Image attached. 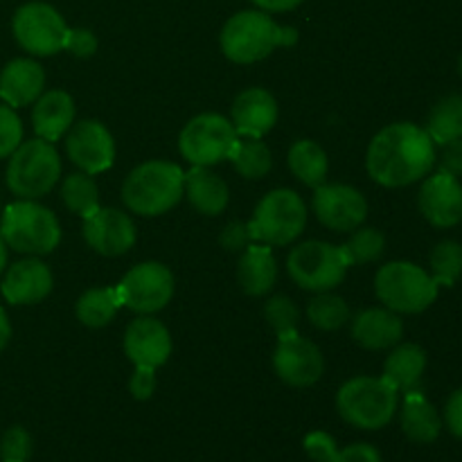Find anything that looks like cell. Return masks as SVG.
Listing matches in <instances>:
<instances>
[{"label":"cell","mask_w":462,"mask_h":462,"mask_svg":"<svg viewBox=\"0 0 462 462\" xmlns=\"http://www.w3.org/2000/svg\"><path fill=\"white\" fill-rule=\"evenodd\" d=\"M436 165V144L427 131L411 122H395L370 140L365 167L374 183L406 188L418 183Z\"/></svg>","instance_id":"obj_1"},{"label":"cell","mask_w":462,"mask_h":462,"mask_svg":"<svg viewBox=\"0 0 462 462\" xmlns=\"http://www.w3.org/2000/svg\"><path fill=\"white\" fill-rule=\"evenodd\" d=\"M219 43L230 61L255 63L269 57L275 48L296 45L298 30L289 25H278L266 12L246 9L226 21Z\"/></svg>","instance_id":"obj_2"},{"label":"cell","mask_w":462,"mask_h":462,"mask_svg":"<svg viewBox=\"0 0 462 462\" xmlns=\"http://www.w3.org/2000/svg\"><path fill=\"white\" fill-rule=\"evenodd\" d=\"M183 180L185 171L176 162H143L122 183V201L140 217L165 215L183 199Z\"/></svg>","instance_id":"obj_3"},{"label":"cell","mask_w":462,"mask_h":462,"mask_svg":"<svg viewBox=\"0 0 462 462\" xmlns=\"http://www.w3.org/2000/svg\"><path fill=\"white\" fill-rule=\"evenodd\" d=\"M0 237L23 255H48L61 242V226L54 212L36 201L9 203L0 219Z\"/></svg>","instance_id":"obj_4"},{"label":"cell","mask_w":462,"mask_h":462,"mask_svg":"<svg viewBox=\"0 0 462 462\" xmlns=\"http://www.w3.org/2000/svg\"><path fill=\"white\" fill-rule=\"evenodd\" d=\"M397 391L383 377H355L337 395L338 415L364 431H379L397 413Z\"/></svg>","instance_id":"obj_5"},{"label":"cell","mask_w":462,"mask_h":462,"mask_svg":"<svg viewBox=\"0 0 462 462\" xmlns=\"http://www.w3.org/2000/svg\"><path fill=\"white\" fill-rule=\"evenodd\" d=\"M438 284L413 262H391L374 278V293L395 314H422L436 302Z\"/></svg>","instance_id":"obj_6"},{"label":"cell","mask_w":462,"mask_h":462,"mask_svg":"<svg viewBox=\"0 0 462 462\" xmlns=\"http://www.w3.org/2000/svg\"><path fill=\"white\" fill-rule=\"evenodd\" d=\"M307 226V208L298 192L289 188L273 189L257 203L248 221L251 242L266 246H287L296 242Z\"/></svg>","instance_id":"obj_7"},{"label":"cell","mask_w":462,"mask_h":462,"mask_svg":"<svg viewBox=\"0 0 462 462\" xmlns=\"http://www.w3.org/2000/svg\"><path fill=\"white\" fill-rule=\"evenodd\" d=\"M59 176H61V158L48 140H27L9 156L7 188L18 199L34 201L45 197L57 185Z\"/></svg>","instance_id":"obj_8"},{"label":"cell","mask_w":462,"mask_h":462,"mask_svg":"<svg viewBox=\"0 0 462 462\" xmlns=\"http://www.w3.org/2000/svg\"><path fill=\"white\" fill-rule=\"evenodd\" d=\"M239 134L233 122L219 113H201L183 126L179 149L183 158L199 167H215L228 161L237 144Z\"/></svg>","instance_id":"obj_9"},{"label":"cell","mask_w":462,"mask_h":462,"mask_svg":"<svg viewBox=\"0 0 462 462\" xmlns=\"http://www.w3.org/2000/svg\"><path fill=\"white\" fill-rule=\"evenodd\" d=\"M347 269L341 248L319 239L298 244L287 257L289 275L305 291H332L343 282Z\"/></svg>","instance_id":"obj_10"},{"label":"cell","mask_w":462,"mask_h":462,"mask_svg":"<svg viewBox=\"0 0 462 462\" xmlns=\"http://www.w3.org/2000/svg\"><path fill=\"white\" fill-rule=\"evenodd\" d=\"M14 36L25 52L34 57H52L66 50L68 30L61 14L48 3H27L16 9L12 21Z\"/></svg>","instance_id":"obj_11"},{"label":"cell","mask_w":462,"mask_h":462,"mask_svg":"<svg viewBox=\"0 0 462 462\" xmlns=\"http://www.w3.org/2000/svg\"><path fill=\"white\" fill-rule=\"evenodd\" d=\"M174 287V275L165 264L143 262L134 266L116 289L122 305L140 316H152L170 305Z\"/></svg>","instance_id":"obj_12"},{"label":"cell","mask_w":462,"mask_h":462,"mask_svg":"<svg viewBox=\"0 0 462 462\" xmlns=\"http://www.w3.org/2000/svg\"><path fill=\"white\" fill-rule=\"evenodd\" d=\"M278 347L273 352L275 374L293 388H310L323 377V352L310 338L298 332L278 337Z\"/></svg>","instance_id":"obj_13"},{"label":"cell","mask_w":462,"mask_h":462,"mask_svg":"<svg viewBox=\"0 0 462 462\" xmlns=\"http://www.w3.org/2000/svg\"><path fill=\"white\" fill-rule=\"evenodd\" d=\"M311 206L320 224L334 233H352L368 217V201L364 194L352 185L343 183L319 185L314 189Z\"/></svg>","instance_id":"obj_14"},{"label":"cell","mask_w":462,"mask_h":462,"mask_svg":"<svg viewBox=\"0 0 462 462\" xmlns=\"http://www.w3.org/2000/svg\"><path fill=\"white\" fill-rule=\"evenodd\" d=\"M66 153L86 174H102L116 161V143L97 120H81L68 129Z\"/></svg>","instance_id":"obj_15"},{"label":"cell","mask_w":462,"mask_h":462,"mask_svg":"<svg viewBox=\"0 0 462 462\" xmlns=\"http://www.w3.org/2000/svg\"><path fill=\"white\" fill-rule=\"evenodd\" d=\"M84 239L95 253L104 257L125 255L135 244V224L126 212L99 206L84 217Z\"/></svg>","instance_id":"obj_16"},{"label":"cell","mask_w":462,"mask_h":462,"mask_svg":"<svg viewBox=\"0 0 462 462\" xmlns=\"http://www.w3.org/2000/svg\"><path fill=\"white\" fill-rule=\"evenodd\" d=\"M420 212L436 228H454L462 221V185L456 176L438 170L422 183Z\"/></svg>","instance_id":"obj_17"},{"label":"cell","mask_w":462,"mask_h":462,"mask_svg":"<svg viewBox=\"0 0 462 462\" xmlns=\"http://www.w3.org/2000/svg\"><path fill=\"white\" fill-rule=\"evenodd\" d=\"M125 355L134 365L161 368L171 356V337L161 320L140 316L125 332Z\"/></svg>","instance_id":"obj_18"},{"label":"cell","mask_w":462,"mask_h":462,"mask_svg":"<svg viewBox=\"0 0 462 462\" xmlns=\"http://www.w3.org/2000/svg\"><path fill=\"white\" fill-rule=\"evenodd\" d=\"M0 291L9 305H36L52 291V273L41 260L27 257L9 266Z\"/></svg>","instance_id":"obj_19"},{"label":"cell","mask_w":462,"mask_h":462,"mask_svg":"<svg viewBox=\"0 0 462 462\" xmlns=\"http://www.w3.org/2000/svg\"><path fill=\"white\" fill-rule=\"evenodd\" d=\"M278 102L264 88H246L235 97L230 120L235 131L248 138H264L278 122Z\"/></svg>","instance_id":"obj_20"},{"label":"cell","mask_w":462,"mask_h":462,"mask_svg":"<svg viewBox=\"0 0 462 462\" xmlns=\"http://www.w3.org/2000/svg\"><path fill=\"white\" fill-rule=\"evenodd\" d=\"M43 88L45 70L34 59H14L0 72V99L12 108L36 102Z\"/></svg>","instance_id":"obj_21"},{"label":"cell","mask_w":462,"mask_h":462,"mask_svg":"<svg viewBox=\"0 0 462 462\" xmlns=\"http://www.w3.org/2000/svg\"><path fill=\"white\" fill-rule=\"evenodd\" d=\"M404 337V323L388 307L364 310L352 320V338L365 350H388Z\"/></svg>","instance_id":"obj_22"},{"label":"cell","mask_w":462,"mask_h":462,"mask_svg":"<svg viewBox=\"0 0 462 462\" xmlns=\"http://www.w3.org/2000/svg\"><path fill=\"white\" fill-rule=\"evenodd\" d=\"M75 125V99L66 90H48L34 102L32 126L39 138L54 143L68 134Z\"/></svg>","instance_id":"obj_23"},{"label":"cell","mask_w":462,"mask_h":462,"mask_svg":"<svg viewBox=\"0 0 462 462\" xmlns=\"http://www.w3.org/2000/svg\"><path fill=\"white\" fill-rule=\"evenodd\" d=\"M183 197H188L189 206L206 217H217L228 208L230 192L221 176H217L210 167L192 165L185 171Z\"/></svg>","instance_id":"obj_24"},{"label":"cell","mask_w":462,"mask_h":462,"mask_svg":"<svg viewBox=\"0 0 462 462\" xmlns=\"http://www.w3.org/2000/svg\"><path fill=\"white\" fill-rule=\"evenodd\" d=\"M239 287L246 296H266L278 282V262L266 244H253L242 251L237 264Z\"/></svg>","instance_id":"obj_25"},{"label":"cell","mask_w":462,"mask_h":462,"mask_svg":"<svg viewBox=\"0 0 462 462\" xmlns=\"http://www.w3.org/2000/svg\"><path fill=\"white\" fill-rule=\"evenodd\" d=\"M402 431L411 442L418 445H431L438 440L442 431V418L438 415L436 406L413 388L406 393L404 406H402Z\"/></svg>","instance_id":"obj_26"},{"label":"cell","mask_w":462,"mask_h":462,"mask_svg":"<svg viewBox=\"0 0 462 462\" xmlns=\"http://www.w3.org/2000/svg\"><path fill=\"white\" fill-rule=\"evenodd\" d=\"M424 370H427V352L415 343H402V346L397 343V347L383 364L382 377L397 393H409L418 386Z\"/></svg>","instance_id":"obj_27"},{"label":"cell","mask_w":462,"mask_h":462,"mask_svg":"<svg viewBox=\"0 0 462 462\" xmlns=\"http://www.w3.org/2000/svg\"><path fill=\"white\" fill-rule=\"evenodd\" d=\"M289 170L307 188H319L328 179V153L314 140H296L289 149Z\"/></svg>","instance_id":"obj_28"},{"label":"cell","mask_w":462,"mask_h":462,"mask_svg":"<svg viewBox=\"0 0 462 462\" xmlns=\"http://www.w3.org/2000/svg\"><path fill=\"white\" fill-rule=\"evenodd\" d=\"M120 307L122 302L116 287H99L88 289L86 293H81L79 300H77L75 305V314L81 325L97 329L111 323Z\"/></svg>","instance_id":"obj_29"},{"label":"cell","mask_w":462,"mask_h":462,"mask_svg":"<svg viewBox=\"0 0 462 462\" xmlns=\"http://www.w3.org/2000/svg\"><path fill=\"white\" fill-rule=\"evenodd\" d=\"M424 131L433 140V144H440V147L451 140L462 138V93L442 97L429 113Z\"/></svg>","instance_id":"obj_30"},{"label":"cell","mask_w":462,"mask_h":462,"mask_svg":"<svg viewBox=\"0 0 462 462\" xmlns=\"http://www.w3.org/2000/svg\"><path fill=\"white\" fill-rule=\"evenodd\" d=\"M228 161H233L237 174L248 180L264 179L273 167V156H271V149L266 147L264 140L248 138V135H242L237 140Z\"/></svg>","instance_id":"obj_31"},{"label":"cell","mask_w":462,"mask_h":462,"mask_svg":"<svg viewBox=\"0 0 462 462\" xmlns=\"http://www.w3.org/2000/svg\"><path fill=\"white\" fill-rule=\"evenodd\" d=\"M61 199L66 203L68 210L77 217H88L93 215L99 208V189L93 176L86 171H75L63 179L61 185Z\"/></svg>","instance_id":"obj_32"},{"label":"cell","mask_w":462,"mask_h":462,"mask_svg":"<svg viewBox=\"0 0 462 462\" xmlns=\"http://www.w3.org/2000/svg\"><path fill=\"white\" fill-rule=\"evenodd\" d=\"M338 248H341L343 260H346L347 266L370 264V262L379 260L383 255V251H386V237L377 228H359L352 230V237Z\"/></svg>","instance_id":"obj_33"},{"label":"cell","mask_w":462,"mask_h":462,"mask_svg":"<svg viewBox=\"0 0 462 462\" xmlns=\"http://www.w3.org/2000/svg\"><path fill=\"white\" fill-rule=\"evenodd\" d=\"M307 319L311 320L314 328L323 329V332H334V329L343 328L350 320V307H347V302L341 296L323 291L310 300Z\"/></svg>","instance_id":"obj_34"},{"label":"cell","mask_w":462,"mask_h":462,"mask_svg":"<svg viewBox=\"0 0 462 462\" xmlns=\"http://www.w3.org/2000/svg\"><path fill=\"white\" fill-rule=\"evenodd\" d=\"M431 278L438 287H454L462 275V244L454 239H445L433 248L431 257Z\"/></svg>","instance_id":"obj_35"},{"label":"cell","mask_w":462,"mask_h":462,"mask_svg":"<svg viewBox=\"0 0 462 462\" xmlns=\"http://www.w3.org/2000/svg\"><path fill=\"white\" fill-rule=\"evenodd\" d=\"M264 319L271 328L275 329L278 337L282 334L298 332V323H300V310L296 302L287 296H273L264 307Z\"/></svg>","instance_id":"obj_36"},{"label":"cell","mask_w":462,"mask_h":462,"mask_svg":"<svg viewBox=\"0 0 462 462\" xmlns=\"http://www.w3.org/2000/svg\"><path fill=\"white\" fill-rule=\"evenodd\" d=\"M23 143V122L12 106L0 104V158H9Z\"/></svg>","instance_id":"obj_37"},{"label":"cell","mask_w":462,"mask_h":462,"mask_svg":"<svg viewBox=\"0 0 462 462\" xmlns=\"http://www.w3.org/2000/svg\"><path fill=\"white\" fill-rule=\"evenodd\" d=\"M32 456V436L23 427H12L0 440L3 462H27Z\"/></svg>","instance_id":"obj_38"},{"label":"cell","mask_w":462,"mask_h":462,"mask_svg":"<svg viewBox=\"0 0 462 462\" xmlns=\"http://www.w3.org/2000/svg\"><path fill=\"white\" fill-rule=\"evenodd\" d=\"M307 456L314 462H332V456L337 454V440L325 431H311L302 442Z\"/></svg>","instance_id":"obj_39"},{"label":"cell","mask_w":462,"mask_h":462,"mask_svg":"<svg viewBox=\"0 0 462 462\" xmlns=\"http://www.w3.org/2000/svg\"><path fill=\"white\" fill-rule=\"evenodd\" d=\"M66 50L79 59L93 57L97 52V36L84 27H72V30H68Z\"/></svg>","instance_id":"obj_40"},{"label":"cell","mask_w":462,"mask_h":462,"mask_svg":"<svg viewBox=\"0 0 462 462\" xmlns=\"http://www.w3.org/2000/svg\"><path fill=\"white\" fill-rule=\"evenodd\" d=\"M129 391L134 395V400L144 402L153 395L156 391V368H143V365H135L134 374H131Z\"/></svg>","instance_id":"obj_41"},{"label":"cell","mask_w":462,"mask_h":462,"mask_svg":"<svg viewBox=\"0 0 462 462\" xmlns=\"http://www.w3.org/2000/svg\"><path fill=\"white\" fill-rule=\"evenodd\" d=\"M219 242L224 246V251L228 253H242L244 248L251 242V233H248V224L242 221H230L219 235Z\"/></svg>","instance_id":"obj_42"},{"label":"cell","mask_w":462,"mask_h":462,"mask_svg":"<svg viewBox=\"0 0 462 462\" xmlns=\"http://www.w3.org/2000/svg\"><path fill=\"white\" fill-rule=\"evenodd\" d=\"M332 462H382V454L368 442H356L347 445L343 449H337L332 456Z\"/></svg>","instance_id":"obj_43"},{"label":"cell","mask_w":462,"mask_h":462,"mask_svg":"<svg viewBox=\"0 0 462 462\" xmlns=\"http://www.w3.org/2000/svg\"><path fill=\"white\" fill-rule=\"evenodd\" d=\"M440 171L456 176V179L462 176V138L442 144Z\"/></svg>","instance_id":"obj_44"},{"label":"cell","mask_w":462,"mask_h":462,"mask_svg":"<svg viewBox=\"0 0 462 462\" xmlns=\"http://www.w3.org/2000/svg\"><path fill=\"white\" fill-rule=\"evenodd\" d=\"M445 424L447 429H449L451 436H456L458 440H462V388L451 393V397L447 400Z\"/></svg>","instance_id":"obj_45"},{"label":"cell","mask_w":462,"mask_h":462,"mask_svg":"<svg viewBox=\"0 0 462 462\" xmlns=\"http://www.w3.org/2000/svg\"><path fill=\"white\" fill-rule=\"evenodd\" d=\"M253 3L264 9V12H291L302 0H253Z\"/></svg>","instance_id":"obj_46"},{"label":"cell","mask_w":462,"mask_h":462,"mask_svg":"<svg viewBox=\"0 0 462 462\" xmlns=\"http://www.w3.org/2000/svg\"><path fill=\"white\" fill-rule=\"evenodd\" d=\"M9 338H12V325H9V319L7 314H5V310L0 307V352L7 347Z\"/></svg>","instance_id":"obj_47"},{"label":"cell","mask_w":462,"mask_h":462,"mask_svg":"<svg viewBox=\"0 0 462 462\" xmlns=\"http://www.w3.org/2000/svg\"><path fill=\"white\" fill-rule=\"evenodd\" d=\"M5 266H7V244H5L3 237H0V275H3Z\"/></svg>","instance_id":"obj_48"},{"label":"cell","mask_w":462,"mask_h":462,"mask_svg":"<svg viewBox=\"0 0 462 462\" xmlns=\"http://www.w3.org/2000/svg\"><path fill=\"white\" fill-rule=\"evenodd\" d=\"M458 75H460V79H462V54H460V59H458Z\"/></svg>","instance_id":"obj_49"}]
</instances>
